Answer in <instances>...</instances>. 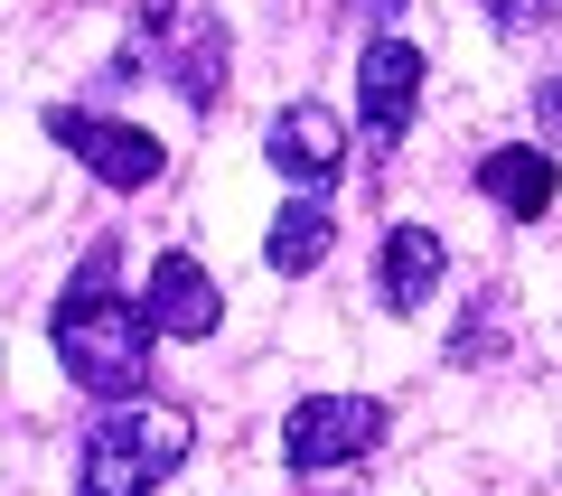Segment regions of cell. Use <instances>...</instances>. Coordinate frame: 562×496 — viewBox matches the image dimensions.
I'll return each instance as SVG.
<instances>
[{
  "label": "cell",
  "instance_id": "13",
  "mask_svg": "<svg viewBox=\"0 0 562 496\" xmlns=\"http://www.w3.org/2000/svg\"><path fill=\"white\" fill-rule=\"evenodd\" d=\"M535 122H543V140H562V76H543V94H535Z\"/></svg>",
  "mask_w": 562,
  "mask_h": 496
},
{
  "label": "cell",
  "instance_id": "3",
  "mask_svg": "<svg viewBox=\"0 0 562 496\" xmlns=\"http://www.w3.org/2000/svg\"><path fill=\"white\" fill-rule=\"evenodd\" d=\"M188 440H198V421H188L179 403H122V413H103L94 431H85L76 496H150V487H169V477L188 469Z\"/></svg>",
  "mask_w": 562,
  "mask_h": 496
},
{
  "label": "cell",
  "instance_id": "5",
  "mask_svg": "<svg viewBox=\"0 0 562 496\" xmlns=\"http://www.w3.org/2000/svg\"><path fill=\"white\" fill-rule=\"evenodd\" d=\"M47 140L76 150V169H85V179H103L113 198L160 188V169H169V150L140 132V122H113V113H94V103H47Z\"/></svg>",
  "mask_w": 562,
  "mask_h": 496
},
{
  "label": "cell",
  "instance_id": "8",
  "mask_svg": "<svg viewBox=\"0 0 562 496\" xmlns=\"http://www.w3.org/2000/svg\"><path fill=\"white\" fill-rule=\"evenodd\" d=\"M140 309H150V328H160V338H188V347L225 328V291H216V272H206L198 253H160V262H150Z\"/></svg>",
  "mask_w": 562,
  "mask_h": 496
},
{
  "label": "cell",
  "instance_id": "12",
  "mask_svg": "<svg viewBox=\"0 0 562 496\" xmlns=\"http://www.w3.org/2000/svg\"><path fill=\"white\" fill-rule=\"evenodd\" d=\"M487 10V29H506V38H516V29H543V10H553V0H479Z\"/></svg>",
  "mask_w": 562,
  "mask_h": 496
},
{
  "label": "cell",
  "instance_id": "1",
  "mask_svg": "<svg viewBox=\"0 0 562 496\" xmlns=\"http://www.w3.org/2000/svg\"><path fill=\"white\" fill-rule=\"evenodd\" d=\"M113 272H122V244L94 235V244H85V262H76V281L57 291V318H47L66 384L94 394V403H132L140 384H150V347H160L150 309H140Z\"/></svg>",
  "mask_w": 562,
  "mask_h": 496
},
{
  "label": "cell",
  "instance_id": "2",
  "mask_svg": "<svg viewBox=\"0 0 562 496\" xmlns=\"http://www.w3.org/2000/svg\"><path fill=\"white\" fill-rule=\"evenodd\" d=\"M140 66L179 84L188 113H216L225 103V66H235L225 10L216 0H132V47L103 66V84H140Z\"/></svg>",
  "mask_w": 562,
  "mask_h": 496
},
{
  "label": "cell",
  "instance_id": "11",
  "mask_svg": "<svg viewBox=\"0 0 562 496\" xmlns=\"http://www.w3.org/2000/svg\"><path fill=\"white\" fill-rule=\"evenodd\" d=\"M328 244H338V216H328V198H291L272 216V235H262V262H272L281 281H301L328 262Z\"/></svg>",
  "mask_w": 562,
  "mask_h": 496
},
{
  "label": "cell",
  "instance_id": "7",
  "mask_svg": "<svg viewBox=\"0 0 562 496\" xmlns=\"http://www.w3.org/2000/svg\"><path fill=\"white\" fill-rule=\"evenodd\" d=\"M262 159L291 179V198H328L338 169H347V122L301 94V103H281V113L262 122Z\"/></svg>",
  "mask_w": 562,
  "mask_h": 496
},
{
  "label": "cell",
  "instance_id": "6",
  "mask_svg": "<svg viewBox=\"0 0 562 496\" xmlns=\"http://www.w3.org/2000/svg\"><path fill=\"white\" fill-rule=\"evenodd\" d=\"M413 113H422V47L394 38V29H375L366 57H357V140H366L375 169L394 159V140L413 132Z\"/></svg>",
  "mask_w": 562,
  "mask_h": 496
},
{
  "label": "cell",
  "instance_id": "14",
  "mask_svg": "<svg viewBox=\"0 0 562 496\" xmlns=\"http://www.w3.org/2000/svg\"><path fill=\"white\" fill-rule=\"evenodd\" d=\"M357 10H366V29H384V20L403 10V0H357Z\"/></svg>",
  "mask_w": 562,
  "mask_h": 496
},
{
  "label": "cell",
  "instance_id": "9",
  "mask_svg": "<svg viewBox=\"0 0 562 496\" xmlns=\"http://www.w3.org/2000/svg\"><path fill=\"white\" fill-rule=\"evenodd\" d=\"M441 272H450V244H441V225H384V244H375V300L394 318H413L422 300L441 291Z\"/></svg>",
  "mask_w": 562,
  "mask_h": 496
},
{
  "label": "cell",
  "instance_id": "4",
  "mask_svg": "<svg viewBox=\"0 0 562 496\" xmlns=\"http://www.w3.org/2000/svg\"><path fill=\"white\" fill-rule=\"evenodd\" d=\"M384 431H394L384 394H301L291 413H281V459H291L301 477H328V469L375 459Z\"/></svg>",
  "mask_w": 562,
  "mask_h": 496
},
{
  "label": "cell",
  "instance_id": "10",
  "mask_svg": "<svg viewBox=\"0 0 562 496\" xmlns=\"http://www.w3.org/2000/svg\"><path fill=\"white\" fill-rule=\"evenodd\" d=\"M479 198L497 206V216L535 225V216H553V198H562V159L543 150V140H506V150L479 159Z\"/></svg>",
  "mask_w": 562,
  "mask_h": 496
}]
</instances>
